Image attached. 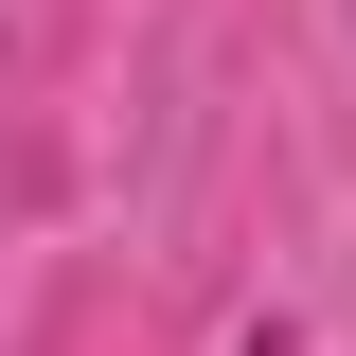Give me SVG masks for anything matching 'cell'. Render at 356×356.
I'll use <instances>...</instances> for the list:
<instances>
[]
</instances>
